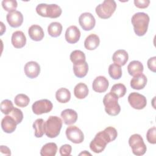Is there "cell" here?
<instances>
[{
  "label": "cell",
  "instance_id": "1",
  "mask_svg": "<svg viewBox=\"0 0 156 156\" xmlns=\"http://www.w3.org/2000/svg\"><path fill=\"white\" fill-rule=\"evenodd\" d=\"M118 135L115 128L109 126L103 131L99 132L90 144V149L94 153H101L105 148L106 145L114 141Z\"/></svg>",
  "mask_w": 156,
  "mask_h": 156
},
{
  "label": "cell",
  "instance_id": "2",
  "mask_svg": "<svg viewBox=\"0 0 156 156\" xmlns=\"http://www.w3.org/2000/svg\"><path fill=\"white\" fill-rule=\"evenodd\" d=\"M149 20V15L144 12H138L132 16L131 22L136 35L141 37L146 34L147 31Z\"/></svg>",
  "mask_w": 156,
  "mask_h": 156
},
{
  "label": "cell",
  "instance_id": "3",
  "mask_svg": "<svg viewBox=\"0 0 156 156\" xmlns=\"http://www.w3.org/2000/svg\"><path fill=\"white\" fill-rule=\"evenodd\" d=\"M36 12L43 17L56 18L61 15L62 10L59 5L55 4H47L41 3L36 7Z\"/></svg>",
  "mask_w": 156,
  "mask_h": 156
},
{
  "label": "cell",
  "instance_id": "4",
  "mask_svg": "<svg viewBox=\"0 0 156 156\" xmlns=\"http://www.w3.org/2000/svg\"><path fill=\"white\" fill-rule=\"evenodd\" d=\"M118 101V96L113 93L109 92L104 96L103 104L105 106V110L108 115L110 116H116L119 113L121 107Z\"/></svg>",
  "mask_w": 156,
  "mask_h": 156
},
{
  "label": "cell",
  "instance_id": "5",
  "mask_svg": "<svg viewBox=\"0 0 156 156\" xmlns=\"http://www.w3.org/2000/svg\"><path fill=\"white\" fill-rule=\"evenodd\" d=\"M62 119L57 116H50L45 121V134L51 138L57 137L62 127Z\"/></svg>",
  "mask_w": 156,
  "mask_h": 156
},
{
  "label": "cell",
  "instance_id": "6",
  "mask_svg": "<svg viewBox=\"0 0 156 156\" xmlns=\"http://www.w3.org/2000/svg\"><path fill=\"white\" fill-rule=\"evenodd\" d=\"M116 8V2L113 0H105L96 7L95 11L98 16L102 19L111 17Z\"/></svg>",
  "mask_w": 156,
  "mask_h": 156
},
{
  "label": "cell",
  "instance_id": "7",
  "mask_svg": "<svg viewBox=\"0 0 156 156\" xmlns=\"http://www.w3.org/2000/svg\"><path fill=\"white\" fill-rule=\"evenodd\" d=\"M129 144L132 153L135 155H143L146 152V146L140 134L135 133L131 135L129 139Z\"/></svg>",
  "mask_w": 156,
  "mask_h": 156
},
{
  "label": "cell",
  "instance_id": "8",
  "mask_svg": "<svg viewBox=\"0 0 156 156\" xmlns=\"http://www.w3.org/2000/svg\"><path fill=\"white\" fill-rule=\"evenodd\" d=\"M53 105L51 101L44 99L35 101L32 105V109L34 114L40 115L48 113L52 109Z\"/></svg>",
  "mask_w": 156,
  "mask_h": 156
},
{
  "label": "cell",
  "instance_id": "9",
  "mask_svg": "<svg viewBox=\"0 0 156 156\" xmlns=\"http://www.w3.org/2000/svg\"><path fill=\"white\" fill-rule=\"evenodd\" d=\"M66 136L68 140L75 144H80L84 140V135L82 130L76 126H71L66 129Z\"/></svg>",
  "mask_w": 156,
  "mask_h": 156
},
{
  "label": "cell",
  "instance_id": "10",
  "mask_svg": "<svg viewBox=\"0 0 156 156\" xmlns=\"http://www.w3.org/2000/svg\"><path fill=\"white\" fill-rule=\"evenodd\" d=\"M128 102L132 108L136 110L143 109L147 104L146 97L136 92H132L129 95Z\"/></svg>",
  "mask_w": 156,
  "mask_h": 156
},
{
  "label": "cell",
  "instance_id": "11",
  "mask_svg": "<svg viewBox=\"0 0 156 156\" xmlns=\"http://www.w3.org/2000/svg\"><path fill=\"white\" fill-rule=\"evenodd\" d=\"M79 23L84 30L88 31L94 27L96 20L91 13L85 12L82 13L79 17Z\"/></svg>",
  "mask_w": 156,
  "mask_h": 156
},
{
  "label": "cell",
  "instance_id": "12",
  "mask_svg": "<svg viewBox=\"0 0 156 156\" xmlns=\"http://www.w3.org/2000/svg\"><path fill=\"white\" fill-rule=\"evenodd\" d=\"M6 19L12 27H18L23 22V15L20 11L15 10L9 12L7 14Z\"/></svg>",
  "mask_w": 156,
  "mask_h": 156
},
{
  "label": "cell",
  "instance_id": "13",
  "mask_svg": "<svg viewBox=\"0 0 156 156\" xmlns=\"http://www.w3.org/2000/svg\"><path fill=\"white\" fill-rule=\"evenodd\" d=\"M26 76L30 79L38 77L40 73V66L39 64L34 61H30L26 63L24 68Z\"/></svg>",
  "mask_w": 156,
  "mask_h": 156
},
{
  "label": "cell",
  "instance_id": "14",
  "mask_svg": "<svg viewBox=\"0 0 156 156\" xmlns=\"http://www.w3.org/2000/svg\"><path fill=\"white\" fill-rule=\"evenodd\" d=\"M65 37L68 43L74 44L80 39V31L77 26H71L66 29Z\"/></svg>",
  "mask_w": 156,
  "mask_h": 156
},
{
  "label": "cell",
  "instance_id": "15",
  "mask_svg": "<svg viewBox=\"0 0 156 156\" xmlns=\"http://www.w3.org/2000/svg\"><path fill=\"white\" fill-rule=\"evenodd\" d=\"M109 86L108 79L102 76L96 77L93 82V90L97 93H104L107 91Z\"/></svg>",
  "mask_w": 156,
  "mask_h": 156
},
{
  "label": "cell",
  "instance_id": "16",
  "mask_svg": "<svg viewBox=\"0 0 156 156\" xmlns=\"http://www.w3.org/2000/svg\"><path fill=\"white\" fill-rule=\"evenodd\" d=\"M17 123L9 115L4 117L1 121V127L3 131L7 133L13 132L16 128Z\"/></svg>",
  "mask_w": 156,
  "mask_h": 156
},
{
  "label": "cell",
  "instance_id": "17",
  "mask_svg": "<svg viewBox=\"0 0 156 156\" xmlns=\"http://www.w3.org/2000/svg\"><path fill=\"white\" fill-rule=\"evenodd\" d=\"M11 42L15 48H22L26 44V37L22 31L17 30L12 34Z\"/></svg>",
  "mask_w": 156,
  "mask_h": 156
},
{
  "label": "cell",
  "instance_id": "18",
  "mask_svg": "<svg viewBox=\"0 0 156 156\" xmlns=\"http://www.w3.org/2000/svg\"><path fill=\"white\" fill-rule=\"evenodd\" d=\"M28 34L30 39L36 41L42 40L44 36L43 28L37 24L32 25L29 28Z\"/></svg>",
  "mask_w": 156,
  "mask_h": 156
},
{
  "label": "cell",
  "instance_id": "19",
  "mask_svg": "<svg viewBox=\"0 0 156 156\" xmlns=\"http://www.w3.org/2000/svg\"><path fill=\"white\" fill-rule=\"evenodd\" d=\"M60 115L66 125L73 124L77 119V113L73 109H65L61 112Z\"/></svg>",
  "mask_w": 156,
  "mask_h": 156
},
{
  "label": "cell",
  "instance_id": "20",
  "mask_svg": "<svg viewBox=\"0 0 156 156\" xmlns=\"http://www.w3.org/2000/svg\"><path fill=\"white\" fill-rule=\"evenodd\" d=\"M129 59L127 52L124 49H118L116 51L112 56V60L114 63L119 66H124L126 65Z\"/></svg>",
  "mask_w": 156,
  "mask_h": 156
},
{
  "label": "cell",
  "instance_id": "21",
  "mask_svg": "<svg viewBox=\"0 0 156 156\" xmlns=\"http://www.w3.org/2000/svg\"><path fill=\"white\" fill-rule=\"evenodd\" d=\"M144 67L141 62L138 60H133L130 62L127 66V71L129 74L133 76H138L143 72Z\"/></svg>",
  "mask_w": 156,
  "mask_h": 156
},
{
  "label": "cell",
  "instance_id": "22",
  "mask_svg": "<svg viewBox=\"0 0 156 156\" xmlns=\"http://www.w3.org/2000/svg\"><path fill=\"white\" fill-rule=\"evenodd\" d=\"M147 79L146 76L141 74L138 76L133 77L130 80V87L134 90L143 89L147 84Z\"/></svg>",
  "mask_w": 156,
  "mask_h": 156
},
{
  "label": "cell",
  "instance_id": "23",
  "mask_svg": "<svg viewBox=\"0 0 156 156\" xmlns=\"http://www.w3.org/2000/svg\"><path fill=\"white\" fill-rule=\"evenodd\" d=\"M99 37L94 34H91L86 37L84 41V46L87 49L92 51L96 49L99 46Z\"/></svg>",
  "mask_w": 156,
  "mask_h": 156
},
{
  "label": "cell",
  "instance_id": "24",
  "mask_svg": "<svg viewBox=\"0 0 156 156\" xmlns=\"http://www.w3.org/2000/svg\"><path fill=\"white\" fill-rule=\"evenodd\" d=\"M74 94L77 99H82L88 94V88L86 84L82 82L78 83L74 88Z\"/></svg>",
  "mask_w": 156,
  "mask_h": 156
},
{
  "label": "cell",
  "instance_id": "25",
  "mask_svg": "<svg viewBox=\"0 0 156 156\" xmlns=\"http://www.w3.org/2000/svg\"><path fill=\"white\" fill-rule=\"evenodd\" d=\"M33 128L34 129V135L37 138H41L45 133V121L38 118L33 123Z\"/></svg>",
  "mask_w": 156,
  "mask_h": 156
},
{
  "label": "cell",
  "instance_id": "26",
  "mask_svg": "<svg viewBox=\"0 0 156 156\" xmlns=\"http://www.w3.org/2000/svg\"><path fill=\"white\" fill-rule=\"evenodd\" d=\"M55 98L60 103H66L71 99V93L66 88H60L55 93Z\"/></svg>",
  "mask_w": 156,
  "mask_h": 156
},
{
  "label": "cell",
  "instance_id": "27",
  "mask_svg": "<svg viewBox=\"0 0 156 156\" xmlns=\"http://www.w3.org/2000/svg\"><path fill=\"white\" fill-rule=\"evenodd\" d=\"M57 151V146L55 143L45 144L41 149L40 155L42 156H54Z\"/></svg>",
  "mask_w": 156,
  "mask_h": 156
},
{
  "label": "cell",
  "instance_id": "28",
  "mask_svg": "<svg viewBox=\"0 0 156 156\" xmlns=\"http://www.w3.org/2000/svg\"><path fill=\"white\" fill-rule=\"evenodd\" d=\"M70 60L74 65H79L86 62V57L82 51L74 50L70 54Z\"/></svg>",
  "mask_w": 156,
  "mask_h": 156
},
{
  "label": "cell",
  "instance_id": "29",
  "mask_svg": "<svg viewBox=\"0 0 156 156\" xmlns=\"http://www.w3.org/2000/svg\"><path fill=\"white\" fill-rule=\"evenodd\" d=\"M88 71V65L87 62L79 65H73V71L74 75L79 78H82L85 77Z\"/></svg>",
  "mask_w": 156,
  "mask_h": 156
},
{
  "label": "cell",
  "instance_id": "30",
  "mask_svg": "<svg viewBox=\"0 0 156 156\" xmlns=\"http://www.w3.org/2000/svg\"><path fill=\"white\" fill-rule=\"evenodd\" d=\"M62 25L58 22H52L48 27V32L52 37H57L60 35L62 32Z\"/></svg>",
  "mask_w": 156,
  "mask_h": 156
},
{
  "label": "cell",
  "instance_id": "31",
  "mask_svg": "<svg viewBox=\"0 0 156 156\" xmlns=\"http://www.w3.org/2000/svg\"><path fill=\"white\" fill-rule=\"evenodd\" d=\"M108 71L110 76L115 80L119 79L122 76L121 68L120 66L116 63H112L110 65Z\"/></svg>",
  "mask_w": 156,
  "mask_h": 156
},
{
  "label": "cell",
  "instance_id": "32",
  "mask_svg": "<svg viewBox=\"0 0 156 156\" xmlns=\"http://www.w3.org/2000/svg\"><path fill=\"white\" fill-rule=\"evenodd\" d=\"M15 104L20 107H25L28 105L30 99L29 98L24 94H18L14 98Z\"/></svg>",
  "mask_w": 156,
  "mask_h": 156
},
{
  "label": "cell",
  "instance_id": "33",
  "mask_svg": "<svg viewBox=\"0 0 156 156\" xmlns=\"http://www.w3.org/2000/svg\"><path fill=\"white\" fill-rule=\"evenodd\" d=\"M110 92L115 94L118 98L123 97L126 93V86L121 83L113 85L111 88Z\"/></svg>",
  "mask_w": 156,
  "mask_h": 156
},
{
  "label": "cell",
  "instance_id": "34",
  "mask_svg": "<svg viewBox=\"0 0 156 156\" xmlns=\"http://www.w3.org/2000/svg\"><path fill=\"white\" fill-rule=\"evenodd\" d=\"M13 104L10 100L5 99L1 103V111L2 113L7 115L13 109Z\"/></svg>",
  "mask_w": 156,
  "mask_h": 156
},
{
  "label": "cell",
  "instance_id": "35",
  "mask_svg": "<svg viewBox=\"0 0 156 156\" xmlns=\"http://www.w3.org/2000/svg\"><path fill=\"white\" fill-rule=\"evenodd\" d=\"M2 6L5 11L10 12L16 10L18 4L15 0H3L2 1Z\"/></svg>",
  "mask_w": 156,
  "mask_h": 156
},
{
  "label": "cell",
  "instance_id": "36",
  "mask_svg": "<svg viewBox=\"0 0 156 156\" xmlns=\"http://www.w3.org/2000/svg\"><path fill=\"white\" fill-rule=\"evenodd\" d=\"M9 115L11 116L15 120L17 124L21 123L23 119V113L22 111L18 108L14 107L13 109Z\"/></svg>",
  "mask_w": 156,
  "mask_h": 156
},
{
  "label": "cell",
  "instance_id": "37",
  "mask_svg": "<svg viewBox=\"0 0 156 156\" xmlns=\"http://www.w3.org/2000/svg\"><path fill=\"white\" fill-rule=\"evenodd\" d=\"M146 139L147 141L152 144L156 143V128L155 126L150 128L146 133Z\"/></svg>",
  "mask_w": 156,
  "mask_h": 156
},
{
  "label": "cell",
  "instance_id": "38",
  "mask_svg": "<svg viewBox=\"0 0 156 156\" xmlns=\"http://www.w3.org/2000/svg\"><path fill=\"white\" fill-rule=\"evenodd\" d=\"M71 151H72V147L70 144H65L62 145L59 149V152L62 156L70 155Z\"/></svg>",
  "mask_w": 156,
  "mask_h": 156
},
{
  "label": "cell",
  "instance_id": "39",
  "mask_svg": "<svg viewBox=\"0 0 156 156\" xmlns=\"http://www.w3.org/2000/svg\"><path fill=\"white\" fill-rule=\"evenodd\" d=\"M135 5L140 9H145L150 4L149 0H134Z\"/></svg>",
  "mask_w": 156,
  "mask_h": 156
},
{
  "label": "cell",
  "instance_id": "40",
  "mask_svg": "<svg viewBox=\"0 0 156 156\" xmlns=\"http://www.w3.org/2000/svg\"><path fill=\"white\" fill-rule=\"evenodd\" d=\"M147 66L148 68L152 72H156V57H152L148 59L147 62Z\"/></svg>",
  "mask_w": 156,
  "mask_h": 156
},
{
  "label": "cell",
  "instance_id": "41",
  "mask_svg": "<svg viewBox=\"0 0 156 156\" xmlns=\"http://www.w3.org/2000/svg\"><path fill=\"white\" fill-rule=\"evenodd\" d=\"M0 151L2 154H4L5 155H11L10 149L6 146L1 145L0 146Z\"/></svg>",
  "mask_w": 156,
  "mask_h": 156
},
{
  "label": "cell",
  "instance_id": "42",
  "mask_svg": "<svg viewBox=\"0 0 156 156\" xmlns=\"http://www.w3.org/2000/svg\"><path fill=\"white\" fill-rule=\"evenodd\" d=\"M3 25H4L3 23H2V22H1V35H2L3 34V33H4V32H5V27L4 28H3V27H3Z\"/></svg>",
  "mask_w": 156,
  "mask_h": 156
},
{
  "label": "cell",
  "instance_id": "43",
  "mask_svg": "<svg viewBox=\"0 0 156 156\" xmlns=\"http://www.w3.org/2000/svg\"><path fill=\"white\" fill-rule=\"evenodd\" d=\"M79 155H91V154H90L89 152H87V151H84L83 152L80 153Z\"/></svg>",
  "mask_w": 156,
  "mask_h": 156
}]
</instances>
